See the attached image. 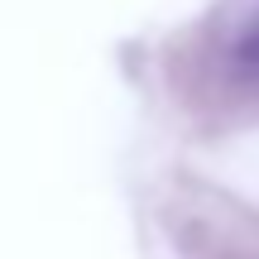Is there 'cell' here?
Instances as JSON below:
<instances>
[{"label":"cell","mask_w":259,"mask_h":259,"mask_svg":"<svg viewBox=\"0 0 259 259\" xmlns=\"http://www.w3.org/2000/svg\"><path fill=\"white\" fill-rule=\"evenodd\" d=\"M235 67H240L250 82H259V15L240 29V38H235Z\"/></svg>","instance_id":"cell-1"}]
</instances>
